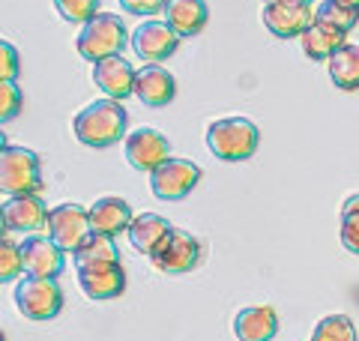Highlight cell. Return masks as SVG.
Instances as JSON below:
<instances>
[{
  "mask_svg": "<svg viewBox=\"0 0 359 341\" xmlns=\"http://www.w3.org/2000/svg\"><path fill=\"white\" fill-rule=\"evenodd\" d=\"M42 189L39 156L27 147H6L0 153V192L4 195H36Z\"/></svg>",
  "mask_w": 359,
  "mask_h": 341,
  "instance_id": "obj_4",
  "label": "cell"
},
{
  "mask_svg": "<svg viewBox=\"0 0 359 341\" xmlns=\"http://www.w3.org/2000/svg\"><path fill=\"white\" fill-rule=\"evenodd\" d=\"M201 258H204V246L198 243V236L183 227H171L162 246L150 255V264L168 276H186L201 264Z\"/></svg>",
  "mask_w": 359,
  "mask_h": 341,
  "instance_id": "obj_6",
  "label": "cell"
},
{
  "mask_svg": "<svg viewBox=\"0 0 359 341\" xmlns=\"http://www.w3.org/2000/svg\"><path fill=\"white\" fill-rule=\"evenodd\" d=\"M21 248V264H25V276L36 279H60L66 252L51 240V236H27Z\"/></svg>",
  "mask_w": 359,
  "mask_h": 341,
  "instance_id": "obj_10",
  "label": "cell"
},
{
  "mask_svg": "<svg viewBox=\"0 0 359 341\" xmlns=\"http://www.w3.org/2000/svg\"><path fill=\"white\" fill-rule=\"evenodd\" d=\"M120 6L135 15H156L159 9H165V0H120Z\"/></svg>",
  "mask_w": 359,
  "mask_h": 341,
  "instance_id": "obj_31",
  "label": "cell"
},
{
  "mask_svg": "<svg viewBox=\"0 0 359 341\" xmlns=\"http://www.w3.org/2000/svg\"><path fill=\"white\" fill-rule=\"evenodd\" d=\"M6 147H9V144H6V135H4V129H0V153H4Z\"/></svg>",
  "mask_w": 359,
  "mask_h": 341,
  "instance_id": "obj_34",
  "label": "cell"
},
{
  "mask_svg": "<svg viewBox=\"0 0 359 341\" xmlns=\"http://www.w3.org/2000/svg\"><path fill=\"white\" fill-rule=\"evenodd\" d=\"M299 39H302L306 57H311V60H330V57L347 42V33L332 27V25H323V21H314Z\"/></svg>",
  "mask_w": 359,
  "mask_h": 341,
  "instance_id": "obj_21",
  "label": "cell"
},
{
  "mask_svg": "<svg viewBox=\"0 0 359 341\" xmlns=\"http://www.w3.org/2000/svg\"><path fill=\"white\" fill-rule=\"evenodd\" d=\"M266 4H311V0H266Z\"/></svg>",
  "mask_w": 359,
  "mask_h": 341,
  "instance_id": "obj_33",
  "label": "cell"
},
{
  "mask_svg": "<svg viewBox=\"0 0 359 341\" xmlns=\"http://www.w3.org/2000/svg\"><path fill=\"white\" fill-rule=\"evenodd\" d=\"M21 272H25V264H21V248L4 236V240H0V284L18 281Z\"/></svg>",
  "mask_w": 359,
  "mask_h": 341,
  "instance_id": "obj_27",
  "label": "cell"
},
{
  "mask_svg": "<svg viewBox=\"0 0 359 341\" xmlns=\"http://www.w3.org/2000/svg\"><path fill=\"white\" fill-rule=\"evenodd\" d=\"M54 9H57L60 18H66L69 25H87V21L96 15L99 0H54Z\"/></svg>",
  "mask_w": 359,
  "mask_h": 341,
  "instance_id": "obj_28",
  "label": "cell"
},
{
  "mask_svg": "<svg viewBox=\"0 0 359 341\" xmlns=\"http://www.w3.org/2000/svg\"><path fill=\"white\" fill-rule=\"evenodd\" d=\"M78 288L84 290V297L105 302L117 300L126 290V269L117 264H93V267H78Z\"/></svg>",
  "mask_w": 359,
  "mask_h": 341,
  "instance_id": "obj_11",
  "label": "cell"
},
{
  "mask_svg": "<svg viewBox=\"0 0 359 341\" xmlns=\"http://www.w3.org/2000/svg\"><path fill=\"white\" fill-rule=\"evenodd\" d=\"M233 335L240 341H273L278 335V314L273 305H245L233 317Z\"/></svg>",
  "mask_w": 359,
  "mask_h": 341,
  "instance_id": "obj_18",
  "label": "cell"
},
{
  "mask_svg": "<svg viewBox=\"0 0 359 341\" xmlns=\"http://www.w3.org/2000/svg\"><path fill=\"white\" fill-rule=\"evenodd\" d=\"M204 170H201L192 159H165V162L150 170V192L159 201H183L192 192Z\"/></svg>",
  "mask_w": 359,
  "mask_h": 341,
  "instance_id": "obj_7",
  "label": "cell"
},
{
  "mask_svg": "<svg viewBox=\"0 0 359 341\" xmlns=\"http://www.w3.org/2000/svg\"><path fill=\"white\" fill-rule=\"evenodd\" d=\"M90 234H93V227H90V210L78 207V203H60V207L48 210V236L63 252L72 255Z\"/></svg>",
  "mask_w": 359,
  "mask_h": 341,
  "instance_id": "obj_8",
  "label": "cell"
},
{
  "mask_svg": "<svg viewBox=\"0 0 359 341\" xmlns=\"http://www.w3.org/2000/svg\"><path fill=\"white\" fill-rule=\"evenodd\" d=\"M311 341H356V323L347 314H330L318 321Z\"/></svg>",
  "mask_w": 359,
  "mask_h": 341,
  "instance_id": "obj_25",
  "label": "cell"
},
{
  "mask_svg": "<svg viewBox=\"0 0 359 341\" xmlns=\"http://www.w3.org/2000/svg\"><path fill=\"white\" fill-rule=\"evenodd\" d=\"M6 231H9V227H6V219H4V207H0V240H4Z\"/></svg>",
  "mask_w": 359,
  "mask_h": 341,
  "instance_id": "obj_32",
  "label": "cell"
},
{
  "mask_svg": "<svg viewBox=\"0 0 359 341\" xmlns=\"http://www.w3.org/2000/svg\"><path fill=\"white\" fill-rule=\"evenodd\" d=\"M21 72V57L13 42L0 39V81H15Z\"/></svg>",
  "mask_w": 359,
  "mask_h": 341,
  "instance_id": "obj_30",
  "label": "cell"
},
{
  "mask_svg": "<svg viewBox=\"0 0 359 341\" xmlns=\"http://www.w3.org/2000/svg\"><path fill=\"white\" fill-rule=\"evenodd\" d=\"M180 45V36L165 25V21H144V25H138L132 30V48L135 54L141 57V60L147 63H162L168 60Z\"/></svg>",
  "mask_w": 359,
  "mask_h": 341,
  "instance_id": "obj_12",
  "label": "cell"
},
{
  "mask_svg": "<svg viewBox=\"0 0 359 341\" xmlns=\"http://www.w3.org/2000/svg\"><path fill=\"white\" fill-rule=\"evenodd\" d=\"M129 42V30H126V21L120 15H111V13H96L93 18L81 27L75 39V48L78 54L90 63H99L102 57L111 54H120Z\"/></svg>",
  "mask_w": 359,
  "mask_h": 341,
  "instance_id": "obj_3",
  "label": "cell"
},
{
  "mask_svg": "<svg viewBox=\"0 0 359 341\" xmlns=\"http://www.w3.org/2000/svg\"><path fill=\"white\" fill-rule=\"evenodd\" d=\"M171 222L165 219V215H156V213H141V215H135L132 225H129V243L135 252H141L144 258H150L156 248L162 246V240L168 234H171Z\"/></svg>",
  "mask_w": 359,
  "mask_h": 341,
  "instance_id": "obj_20",
  "label": "cell"
},
{
  "mask_svg": "<svg viewBox=\"0 0 359 341\" xmlns=\"http://www.w3.org/2000/svg\"><path fill=\"white\" fill-rule=\"evenodd\" d=\"M314 21H323V25H332L344 33H351L359 21V9L347 6V4H339V0H323V4L314 9Z\"/></svg>",
  "mask_w": 359,
  "mask_h": 341,
  "instance_id": "obj_24",
  "label": "cell"
},
{
  "mask_svg": "<svg viewBox=\"0 0 359 341\" xmlns=\"http://www.w3.org/2000/svg\"><path fill=\"white\" fill-rule=\"evenodd\" d=\"M72 258H75V267H93V264H117L120 252H117V246H114V240H111V236L93 231V234H90L87 240L72 252Z\"/></svg>",
  "mask_w": 359,
  "mask_h": 341,
  "instance_id": "obj_23",
  "label": "cell"
},
{
  "mask_svg": "<svg viewBox=\"0 0 359 341\" xmlns=\"http://www.w3.org/2000/svg\"><path fill=\"white\" fill-rule=\"evenodd\" d=\"M162 13H165V25L171 27L177 36H195L210 21L207 0H165Z\"/></svg>",
  "mask_w": 359,
  "mask_h": 341,
  "instance_id": "obj_17",
  "label": "cell"
},
{
  "mask_svg": "<svg viewBox=\"0 0 359 341\" xmlns=\"http://www.w3.org/2000/svg\"><path fill=\"white\" fill-rule=\"evenodd\" d=\"M21 90L15 81H0V123H9L21 114Z\"/></svg>",
  "mask_w": 359,
  "mask_h": 341,
  "instance_id": "obj_29",
  "label": "cell"
},
{
  "mask_svg": "<svg viewBox=\"0 0 359 341\" xmlns=\"http://www.w3.org/2000/svg\"><path fill=\"white\" fill-rule=\"evenodd\" d=\"M93 81L108 99H117V102L135 93V69L120 54L102 57L99 63H93Z\"/></svg>",
  "mask_w": 359,
  "mask_h": 341,
  "instance_id": "obj_15",
  "label": "cell"
},
{
  "mask_svg": "<svg viewBox=\"0 0 359 341\" xmlns=\"http://www.w3.org/2000/svg\"><path fill=\"white\" fill-rule=\"evenodd\" d=\"M4 219L15 234H39L48 227V207L39 195H13L4 203Z\"/></svg>",
  "mask_w": 359,
  "mask_h": 341,
  "instance_id": "obj_16",
  "label": "cell"
},
{
  "mask_svg": "<svg viewBox=\"0 0 359 341\" xmlns=\"http://www.w3.org/2000/svg\"><path fill=\"white\" fill-rule=\"evenodd\" d=\"M264 27L278 39H294L302 36L314 25V9L311 4H266L264 6Z\"/></svg>",
  "mask_w": 359,
  "mask_h": 341,
  "instance_id": "obj_13",
  "label": "cell"
},
{
  "mask_svg": "<svg viewBox=\"0 0 359 341\" xmlns=\"http://www.w3.org/2000/svg\"><path fill=\"white\" fill-rule=\"evenodd\" d=\"M341 246L359 255V195H351L341 203Z\"/></svg>",
  "mask_w": 359,
  "mask_h": 341,
  "instance_id": "obj_26",
  "label": "cell"
},
{
  "mask_svg": "<svg viewBox=\"0 0 359 341\" xmlns=\"http://www.w3.org/2000/svg\"><path fill=\"white\" fill-rule=\"evenodd\" d=\"M0 341H6V338H4V333H0Z\"/></svg>",
  "mask_w": 359,
  "mask_h": 341,
  "instance_id": "obj_36",
  "label": "cell"
},
{
  "mask_svg": "<svg viewBox=\"0 0 359 341\" xmlns=\"http://www.w3.org/2000/svg\"><path fill=\"white\" fill-rule=\"evenodd\" d=\"M339 4H347V6H353V9H359V0H339Z\"/></svg>",
  "mask_w": 359,
  "mask_h": 341,
  "instance_id": "obj_35",
  "label": "cell"
},
{
  "mask_svg": "<svg viewBox=\"0 0 359 341\" xmlns=\"http://www.w3.org/2000/svg\"><path fill=\"white\" fill-rule=\"evenodd\" d=\"M123 150H126V162L135 170H156L165 159H171V144L162 132H156L150 126H141V129H132L126 138H123Z\"/></svg>",
  "mask_w": 359,
  "mask_h": 341,
  "instance_id": "obj_9",
  "label": "cell"
},
{
  "mask_svg": "<svg viewBox=\"0 0 359 341\" xmlns=\"http://www.w3.org/2000/svg\"><path fill=\"white\" fill-rule=\"evenodd\" d=\"M126 126H129L126 108L108 96L84 105L72 120L75 138L84 147H93V150H105V147L123 141L126 138Z\"/></svg>",
  "mask_w": 359,
  "mask_h": 341,
  "instance_id": "obj_1",
  "label": "cell"
},
{
  "mask_svg": "<svg viewBox=\"0 0 359 341\" xmlns=\"http://www.w3.org/2000/svg\"><path fill=\"white\" fill-rule=\"evenodd\" d=\"M132 219H135L132 207L123 198H114V195L99 198L93 207H90V227H93L96 234L111 236V240H114L117 234H126Z\"/></svg>",
  "mask_w": 359,
  "mask_h": 341,
  "instance_id": "obj_19",
  "label": "cell"
},
{
  "mask_svg": "<svg viewBox=\"0 0 359 341\" xmlns=\"http://www.w3.org/2000/svg\"><path fill=\"white\" fill-rule=\"evenodd\" d=\"M135 96L147 108H165V105H171L177 96V81L165 66L147 63L144 69L135 72Z\"/></svg>",
  "mask_w": 359,
  "mask_h": 341,
  "instance_id": "obj_14",
  "label": "cell"
},
{
  "mask_svg": "<svg viewBox=\"0 0 359 341\" xmlns=\"http://www.w3.org/2000/svg\"><path fill=\"white\" fill-rule=\"evenodd\" d=\"M327 63H330V78L335 87L347 90V93L359 90V45L344 42Z\"/></svg>",
  "mask_w": 359,
  "mask_h": 341,
  "instance_id": "obj_22",
  "label": "cell"
},
{
  "mask_svg": "<svg viewBox=\"0 0 359 341\" xmlns=\"http://www.w3.org/2000/svg\"><path fill=\"white\" fill-rule=\"evenodd\" d=\"M261 144V129L249 117H222L212 120L207 129L210 153L222 162H245L257 153Z\"/></svg>",
  "mask_w": 359,
  "mask_h": 341,
  "instance_id": "obj_2",
  "label": "cell"
},
{
  "mask_svg": "<svg viewBox=\"0 0 359 341\" xmlns=\"http://www.w3.org/2000/svg\"><path fill=\"white\" fill-rule=\"evenodd\" d=\"M15 305L18 312L33 323L54 321L63 309V290L57 279H36L25 276L15 284Z\"/></svg>",
  "mask_w": 359,
  "mask_h": 341,
  "instance_id": "obj_5",
  "label": "cell"
}]
</instances>
